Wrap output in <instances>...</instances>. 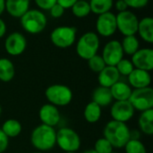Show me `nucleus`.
<instances>
[{
	"label": "nucleus",
	"instance_id": "1",
	"mask_svg": "<svg viewBox=\"0 0 153 153\" xmlns=\"http://www.w3.org/2000/svg\"><path fill=\"white\" fill-rule=\"evenodd\" d=\"M103 135L113 148L122 149L131 139V130L126 123L111 120L105 126Z\"/></svg>",
	"mask_w": 153,
	"mask_h": 153
},
{
	"label": "nucleus",
	"instance_id": "2",
	"mask_svg": "<svg viewBox=\"0 0 153 153\" xmlns=\"http://www.w3.org/2000/svg\"><path fill=\"white\" fill-rule=\"evenodd\" d=\"M56 131L55 127L46 125L36 126L30 134V143L39 152H48L56 146Z\"/></svg>",
	"mask_w": 153,
	"mask_h": 153
},
{
	"label": "nucleus",
	"instance_id": "3",
	"mask_svg": "<svg viewBox=\"0 0 153 153\" xmlns=\"http://www.w3.org/2000/svg\"><path fill=\"white\" fill-rule=\"evenodd\" d=\"M20 19L22 29L30 34L40 33L48 22L45 13L38 9H29Z\"/></svg>",
	"mask_w": 153,
	"mask_h": 153
},
{
	"label": "nucleus",
	"instance_id": "4",
	"mask_svg": "<svg viewBox=\"0 0 153 153\" xmlns=\"http://www.w3.org/2000/svg\"><path fill=\"white\" fill-rule=\"evenodd\" d=\"M80 135L72 128L62 127L56 131V145L65 152H76L81 147Z\"/></svg>",
	"mask_w": 153,
	"mask_h": 153
},
{
	"label": "nucleus",
	"instance_id": "5",
	"mask_svg": "<svg viewBox=\"0 0 153 153\" xmlns=\"http://www.w3.org/2000/svg\"><path fill=\"white\" fill-rule=\"evenodd\" d=\"M99 48L100 39L98 34L93 31H88L82 35L76 43V53L84 60H88L95 56Z\"/></svg>",
	"mask_w": 153,
	"mask_h": 153
},
{
	"label": "nucleus",
	"instance_id": "6",
	"mask_svg": "<svg viewBox=\"0 0 153 153\" xmlns=\"http://www.w3.org/2000/svg\"><path fill=\"white\" fill-rule=\"evenodd\" d=\"M45 96L50 104L56 107H65L73 100V91L66 85L52 84L46 89Z\"/></svg>",
	"mask_w": 153,
	"mask_h": 153
},
{
	"label": "nucleus",
	"instance_id": "7",
	"mask_svg": "<svg viewBox=\"0 0 153 153\" xmlns=\"http://www.w3.org/2000/svg\"><path fill=\"white\" fill-rule=\"evenodd\" d=\"M77 29L74 26H58L50 33V40L56 48H67L76 39Z\"/></svg>",
	"mask_w": 153,
	"mask_h": 153
},
{
	"label": "nucleus",
	"instance_id": "8",
	"mask_svg": "<svg viewBox=\"0 0 153 153\" xmlns=\"http://www.w3.org/2000/svg\"><path fill=\"white\" fill-rule=\"evenodd\" d=\"M128 100L134 110L140 112L153 108V89L151 86L134 89L132 91Z\"/></svg>",
	"mask_w": 153,
	"mask_h": 153
},
{
	"label": "nucleus",
	"instance_id": "9",
	"mask_svg": "<svg viewBox=\"0 0 153 153\" xmlns=\"http://www.w3.org/2000/svg\"><path fill=\"white\" fill-rule=\"evenodd\" d=\"M116 19L117 28L124 36H131L137 33L139 20L133 12L129 10L120 12L116 15Z\"/></svg>",
	"mask_w": 153,
	"mask_h": 153
},
{
	"label": "nucleus",
	"instance_id": "10",
	"mask_svg": "<svg viewBox=\"0 0 153 153\" xmlns=\"http://www.w3.org/2000/svg\"><path fill=\"white\" fill-rule=\"evenodd\" d=\"M96 30L99 35L105 38L114 35L117 30L116 14L111 12H108L98 15V19L96 21Z\"/></svg>",
	"mask_w": 153,
	"mask_h": 153
},
{
	"label": "nucleus",
	"instance_id": "11",
	"mask_svg": "<svg viewBox=\"0 0 153 153\" xmlns=\"http://www.w3.org/2000/svg\"><path fill=\"white\" fill-rule=\"evenodd\" d=\"M134 112L135 110L129 100L115 101L111 104L110 116L112 117V120L126 123L133 118Z\"/></svg>",
	"mask_w": 153,
	"mask_h": 153
},
{
	"label": "nucleus",
	"instance_id": "12",
	"mask_svg": "<svg viewBox=\"0 0 153 153\" xmlns=\"http://www.w3.org/2000/svg\"><path fill=\"white\" fill-rule=\"evenodd\" d=\"M101 56L107 65L116 66L117 64L124 58V51L120 41L117 39L108 41L104 46Z\"/></svg>",
	"mask_w": 153,
	"mask_h": 153
},
{
	"label": "nucleus",
	"instance_id": "13",
	"mask_svg": "<svg viewBox=\"0 0 153 153\" xmlns=\"http://www.w3.org/2000/svg\"><path fill=\"white\" fill-rule=\"evenodd\" d=\"M27 47V40L21 32H12L7 36L4 41V48L8 55L17 56L22 55Z\"/></svg>",
	"mask_w": 153,
	"mask_h": 153
},
{
	"label": "nucleus",
	"instance_id": "14",
	"mask_svg": "<svg viewBox=\"0 0 153 153\" xmlns=\"http://www.w3.org/2000/svg\"><path fill=\"white\" fill-rule=\"evenodd\" d=\"M134 68L152 71L153 69V50L150 48H139L133 56L132 60Z\"/></svg>",
	"mask_w": 153,
	"mask_h": 153
},
{
	"label": "nucleus",
	"instance_id": "15",
	"mask_svg": "<svg viewBox=\"0 0 153 153\" xmlns=\"http://www.w3.org/2000/svg\"><path fill=\"white\" fill-rule=\"evenodd\" d=\"M39 117L43 125L51 127L56 126L61 119L60 112L57 107L50 103H47L41 106V108L39 110Z\"/></svg>",
	"mask_w": 153,
	"mask_h": 153
},
{
	"label": "nucleus",
	"instance_id": "16",
	"mask_svg": "<svg viewBox=\"0 0 153 153\" xmlns=\"http://www.w3.org/2000/svg\"><path fill=\"white\" fill-rule=\"evenodd\" d=\"M128 84L134 89H142L149 87L152 83V75L150 72L134 68L127 76Z\"/></svg>",
	"mask_w": 153,
	"mask_h": 153
},
{
	"label": "nucleus",
	"instance_id": "17",
	"mask_svg": "<svg viewBox=\"0 0 153 153\" xmlns=\"http://www.w3.org/2000/svg\"><path fill=\"white\" fill-rule=\"evenodd\" d=\"M120 74L116 66L106 65L103 70L99 73L98 82L100 86L110 88L120 79Z\"/></svg>",
	"mask_w": 153,
	"mask_h": 153
},
{
	"label": "nucleus",
	"instance_id": "18",
	"mask_svg": "<svg viewBox=\"0 0 153 153\" xmlns=\"http://www.w3.org/2000/svg\"><path fill=\"white\" fill-rule=\"evenodd\" d=\"M29 7L30 0H5V10L14 18H21Z\"/></svg>",
	"mask_w": 153,
	"mask_h": 153
},
{
	"label": "nucleus",
	"instance_id": "19",
	"mask_svg": "<svg viewBox=\"0 0 153 153\" xmlns=\"http://www.w3.org/2000/svg\"><path fill=\"white\" fill-rule=\"evenodd\" d=\"M91 99H92L91 101L95 102L101 108L108 107L111 105L113 102V98L111 95L110 89L103 86H99L94 89Z\"/></svg>",
	"mask_w": 153,
	"mask_h": 153
},
{
	"label": "nucleus",
	"instance_id": "20",
	"mask_svg": "<svg viewBox=\"0 0 153 153\" xmlns=\"http://www.w3.org/2000/svg\"><path fill=\"white\" fill-rule=\"evenodd\" d=\"M111 95L113 100L116 101H121V100H128L131 93H132V87L125 82L118 81L114 85H112L110 88Z\"/></svg>",
	"mask_w": 153,
	"mask_h": 153
},
{
	"label": "nucleus",
	"instance_id": "21",
	"mask_svg": "<svg viewBox=\"0 0 153 153\" xmlns=\"http://www.w3.org/2000/svg\"><path fill=\"white\" fill-rule=\"evenodd\" d=\"M137 33L145 42L153 43V19L152 17L147 16L139 21Z\"/></svg>",
	"mask_w": 153,
	"mask_h": 153
},
{
	"label": "nucleus",
	"instance_id": "22",
	"mask_svg": "<svg viewBox=\"0 0 153 153\" xmlns=\"http://www.w3.org/2000/svg\"><path fill=\"white\" fill-rule=\"evenodd\" d=\"M140 131L146 135L153 134V108L141 112L138 119Z\"/></svg>",
	"mask_w": 153,
	"mask_h": 153
},
{
	"label": "nucleus",
	"instance_id": "23",
	"mask_svg": "<svg viewBox=\"0 0 153 153\" xmlns=\"http://www.w3.org/2000/svg\"><path fill=\"white\" fill-rule=\"evenodd\" d=\"M15 74V68L13 62L8 58H0V81L3 82H11Z\"/></svg>",
	"mask_w": 153,
	"mask_h": 153
},
{
	"label": "nucleus",
	"instance_id": "24",
	"mask_svg": "<svg viewBox=\"0 0 153 153\" xmlns=\"http://www.w3.org/2000/svg\"><path fill=\"white\" fill-rule=\"evenodd\" d=\"M101 107H100L98 104H96L93 101L89 102L83 111V117L84 119L90 123V124H95L97 123L102 115V110H101Z\"/></svg>",
	"mask_w": 153,
	"mask_h": 153
},
{
	"label": "nucleus",
	"instance_id": "25",
	"mask_svg": "<svg viewBox=\"0 0 153 153\" xmlns=\"http://www.w3.org/2000/svg\"><path fill=\"white\" fill-rule=\"evenodd\" d=\"M1 130L8 138H14L20 135L22 130V126L18 120L10 118L4 122Z\"/></svg>",
	"mask_w": 153,
	"mask_h": 153
},
{
	"label": "nucleus",
	"instance_id": "26",
	"mask_svg": "<svg viewBox=\"0 0 153 153\" xmlns=\"http://www.w3.org/2000/svg\"><path fill=\"white\" fill-rule=\"evenodd\" d=\"M91 12L100 15L110 12L114 5V0H90Z\"/></svg>",
	"mask_w": 153,
	"mask_h": 153
},
{
	"label": "nucleus",
	"instance_id": "27",
	"mask_svg": "<svg viewBox=\"0 0 153 153\" xmlns=\"http://www.w3.org/2000/svg\"><path fill=\"white\" fill-rule=\"evenodd\" d=\"M120 43H121L124 54H126L129 56H133L140 48L139 40L135 35L125 36L122 42Z\"/></svg>",
	"mask_w": 153,
	"mask_h": 153
},
{
	"label": "nucleus",
	"instance_id": "28",
	"mask_svg": "<svg viewBox=\"0 0 153 153\" xmlns=\"http://www.w3.org/2000/svg\"><path fill=\"white\" fill-rule=\"evenodd\" d=\"M71 9L73 14L77 18H84L91 13L90 4L86 0H78Z\"/></svg>",
	"mask_w": 153,
	"mask_h": 153
},
{
	"label": "nucleus",
	"instance_id": "29",
	"mask_svg": "<svg viewBox=\"0 0 153 153\" xmlns=\"http://www.w3.org/2000/svg\"><path fill=\"white\" fill-rule=\"evenodd\" d=\"M124 148L126 153H147L144 144L137 139H130Z\"/></svg>",
	"mask_w": 153,
	"mask_h": 153
},
{
	"label": "nucleus",
	"instance_id": "30",
	"mask_svg": "<svg viewBox=\"0 0 153 153\" xmlns=\"http://www.w3.org/2000/svg\"><path fill=\"white\" fill-rule=\"evenodd\" d=\"M88 61V66L89 68L94 72V73H100L101 70H103V68L107 65L105 61L103 60L102 56L96 54L95 56H93L92 57H91L90 59L87 60Z\"/></svg>",
	"mask_w": 153,
	"mask_h": 153
},
{
	"label": "nucleus",
	"instance_id": "31",
	"mask_svg": "<svg viewBox=\"0 0 153 153\" xmlns=\"http://www.w3.org/2000/svg\"><path fill=\"white\" fill-rule=\"evenodd\" d=\"M116 67H117L119 74L123 75V76H128L134 69V66L133 63L131 62V60L126 59V58L121 59L117 64Z\"/></svg>",
	"mask_w": 153,
	"mask_h": 153
},
{
	"label": "nucleus",
	"instance_id": "32",
	"mask_svg": "<svg viewBox=\"0 0 153 153\" xmlns=\"http://www.w3.org/2000/svg\"><path fill=\"white\" fill-rule=\"evenodd\" d=\"M98 153H111L113 152V147L110 143L103 138H100L96 141L93 148Z\"/></svg>",
	"mask_w": 153,
	"mask_h": 153
},
{
	"label": "nucleus",
	"instance_id": "33",
	"mask_svg": "<svg viewBox=\"0 0 153 153\" xmlns=\"http://www.w3.org/2000/svg\"><path fill=\"white\" fill-rule=\"evenodd\" d=\"M128 7L134 8V9H141L145 7L148 3L149 0H124Z\"/></svg>",
	"mask_w": 153,
	"mask_h": 153
},
{
	"label": "nucleus",
	"instance_id": "34",
	"mask_svg": "<svg viewBox=\"0 0 153 153\" xmlns=\"http://www.w3.org/2000/svg\"><path fill=\"white\" fill-rule=\"evenodd\" d=\"M65 8L62 7L60 4H58L57 3L55 4L48 11L50 12V15L53 17V18H60L64 15V13H65Z\"/></svg>",
	"mask_w": 153,
	"mask_h": 153
},
{
	"label": "nucleus",
	"instance_id": "35",
	"mask_svg": "<svg viewBox=\"0 0 153 153\" xmlns=\"http://www.w3.org/2000/svg\"><path fill=\"white\" fill-rule=\"evenodd\" d=\"M39 8L42 10H49L55 4H56V0H34Z\"/></svg>",
	"mask_w": 153,
	"mask_h": 153
},
{
	"label": "nucleus",
	"instance_id": "36",
	"mask_svg": "<svg viewBox=\"0 0 153 153\" xmlns=\"http://www.w3.org/2000/svg\"><path fill=\"white\" fill-rule=\"evenodd\" d=\"M9 145V138L4 134V132L0 128V153H4L8 148Z\"/></svg>",
	"mask_w": 153,
	"mask_h": 153
},
{
	"label": "nucleus",
	"instance_id": "37",
	"mask_svg": "<svg viewBox=\"0 0 153 153\" xmlns=\"http://www.w3.org/2000/svg\"><path fill=\"white\" fill-rule=\"evenodd\" d=\"M78 0H56V3L58 4H60L62 7H64L65 9H68L71 8Z\"/></svg>",
	"mask_w": 153,
	"mask_h": 153
},
{
	"label": "nucleus",
	"instance_id": "38",
	"mask_svg": "<svg viewBox=\"0 0 153 153\" xmlns=\"http://www.w3.org/2000/svg\"><path fill=\"white\" fill-rule=\"evenodd\" d=\"M115 8H116L117 11H118V13H120V12L126 11L128 6H127L126 3L124 0H117L115 3Z\"/></svg>",
	"mask_w": 153,
	"mask_h": 153
},
{
	"label": "nucleus",
	"instance_id": "39",
	"mask_svg": "<svg viewBox=\"0 0 153 153\" xmlns=\"http://www.w3.org/2000/svg\"><path fill=\"white\" fill-rule=\"evenodd\" d=\"M5 32H6V24L4 22V20L0 18V39L5 35Z\"/></svg>",
	"mask_w": 153,
	"mask_h": 153
},
{
	"label": "nucleus",
	"instance_id": "40",
	"mask_svg": "<svg viewBox=\"0 0 153 153\" xmlns=\"http://www.w3.org/2000/svg\"><path fill=\"white\" fill-rule=\"evenodd\" d=\"M5 11V0H0V16Z\"/></svg>",
	"mask_w": 153,
	"mask_h": 153
},
{
	"label": "nucleus",
	"instance_id": "41",
	"mask_svg": "<svg viewBox=\"0 0 153 153\" xmlns=\"http://www.w3.org/2000/svg\"><path fill=\"white\" fill-rule=\"evenodd\" d=\"M82 153H98L94 149H91V150H87V151H84Z\"/></svg>",
	"mask_w": 153,
	"mask_h": 153
},
{
	"label": "nucleus",
	"instance_id": "42",
	"mask_svg": "<svg viewBox=\"0 0 153 153\" xmlns=\"http://www.w3.org/2000/svg\"><path fill=\"white\" fill-rule=\"evenodd\" d=\"M1 114H2V107L0 105V117H1Z\"/></svg>",
	"mask_w": 153,
	"mask_h": 153
},
{
	"label": "nucleus",
	"instance_id": "43",
	"mask_svg": "<svg viewBox=\"0 0 153 153\" xmlns=\"http://www.w3.org/2000/svg\"><path fill=\"white\" fill-rule=\"evenodd\" d=\"M32 153H44V152H39V151H38V152H32Z\"/></svg>",
	"mask_w": 153,
	"mask_h": 153
},
{
	"label": "nucleus",
	"instance_id": "44",
	"mask_svg": "<svg viewBox=\"0 0 153 153\" xmlns=\"http://www.w3.org/2000/svg\"><path fill=\"white\" fill-rule=\"evenodd\" d=\"M65 153H76V152H65Z\"/></svg>",
	"mask_w": 153,
	"mask_h": 153
},
{
	"label": "nucleus",
	"instance_id": "45",
	"mask_svg": "<svg viewBox=\"0 0 153 153\" xmlns=\"http://www.w3.org/2000/svg\"><path fill=\"white\" fill-rule=\"evenodd\" d=\"M111 153H117V152H111Z\"/></svg>",
	"mask_w": 153,
	"mask_h": 153
}]
</instances>
